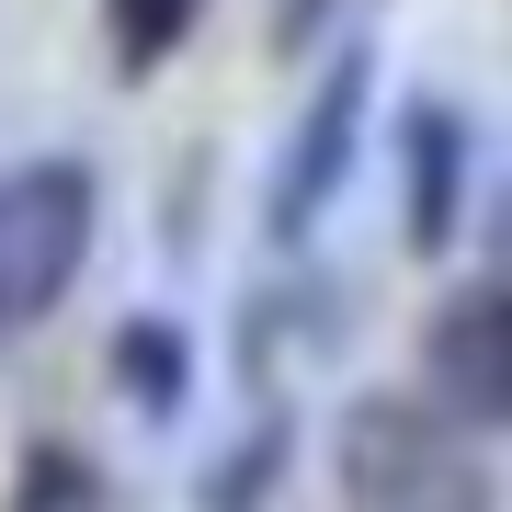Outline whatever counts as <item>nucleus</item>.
<instances>
[{
	"mask_svg": "<svg viewBox=\"0 0 512 512\" xmlns=\"http://www.w3.org/2000/svg\"><path fill=\"white\" fill-rule=\"evenodd\" d=\"M330 478H342V512H501L490 444L456 433L433 399H399V387H365L342 410Z\"/></svg>",
	"mask_w": 512,
	"mask_h": 512,
	"instance_id": "1",
	"label": "nucleus"
},
{
	"mask_svg": "<svg viewBox=\"0 0 512 512\" xmlns=\"http://www.w3.org/2000/svg\"><path fill=\"white\" fill-rule=\"evenodd\" d=\"M92 228H103L92 160H12L0 171V330H35L80 285Z\"/></svg>",
	"mask_w": 512,
	"mask_h": 512,
	"instance_id": "2",
	"label": "nucleus"
},
{
	"mask_svg": "<svg viewBox=\"0 0 512 512\" xmlns=\"http://www.w3.org/2000/svg\"><path fill=\"white\" fill-rule=\"evenodd\" d=\"M365 103H376V46L342 35L330 69H319V92H308V114H296V137H285V160H274V183H262V228H274V239H308L330 217V194L353 183Z\"/></svg>",
	"mask_w": 512,
	"mask_h": 512,
	"instance_id": "3",
	"label": "nucleus"
},
{
	"mask_svg": "<svg viewBox=\"0 0 512 512\" xmlns=\"http://www.w3.org/2000/svg\"><path fill=\"white\" fill-rule=\"evenodd\" d=\"M421 387H433V410L456 421V433L512 421V308H501L490 274L433 308V330H421Z\"/></svg>",
	"mask_w": 512,
	"mask_h": 512,
	"instance_id": "4",
	"label": "nucleus"
},
{
	"mask_svg": "<svg viewBox=\"0 0 512 512\" xmlns=\"http://www.w3.org/2000/svg\"><path fill=\"white\" fill-rule=\"evenodd\" d=\"M467 183H478V126L456 92H421L399 114V239L410 251H456L467 228Z\"/></svg>",
	"mask_w": 512,
	"mask_h": 512,
	"instance_id": "5",
	"label": "nucleus"
},
{
	"mask_svg": "<svg viewBox=\"0 0 512 512\" xmlns=\"http://www.w3.org/2000/svg\"><path fill=\"white\" fill-rule=\"evenodd\" d=\"M103 376H114V399L148 410V421H171L194 399V330L171 319V308H137V319H114V342H103Z\"/></svg>",
	"mask_w": 512,
	"mask_h": 512,
	"instance_id": "6",
	"label": "nucleus"
},
{
	"mask_svg": "<svg viewBox=\"0 0 512 512\" xmlns=\"http://www.w3.org/2000/svg\"><path fill=\"white\" fill-rule=\"evenodd\" d=\"M285 467H296V410H251V433H228L194 467V512H274Z\"/></svg>",
	"mask_w": 512,
	"mask_h": 512,
	"instance_id": "7",
	"label": "nucleus"
},
{
	"mask_svg": "<svg viewBox=\"0 0 512 512\" xmlns=\"http://www.w3.org/2000/svg\"><path fill=\"white\" fill-rule=\"evenodd\" d=\"M194 23H205V0H103V35H114V69H126V80L171 69Z\"/></svg>",
	"mask_w": 512,
	"mask_h": 512,
	"instance_id": "8",
	"label": "nucleus"
},
{
	"mask_svg": "<svg viewBox=\"0 0 512 512\" xmlns=\"http://www.w3.org/2000/svg\"><path fill=\"white\" fill-rule=\"evenodd\" d=\"M12 512H103V467L80 456V444H23Z\"/></svg>",
	"mask_w": 512,
	"mask_h": 512,
	"instance_id": "9",
	"label": "nucleus"
},
{
	"mask_svg": "<svg viewBox=\"0 0 512 512\" xmlns=\"http://www.w3.org/2000/svg\"><path fill=\"white\" fill-rule=\"evenodd\" d=\"M330 35V0H274V46L296 57V46H319Z\"/></svg>",
	"mask_w": 512,
	"mask_h": 512,
	"instance_id": "10",
	"label": "nucleus"
}]
</instances>
